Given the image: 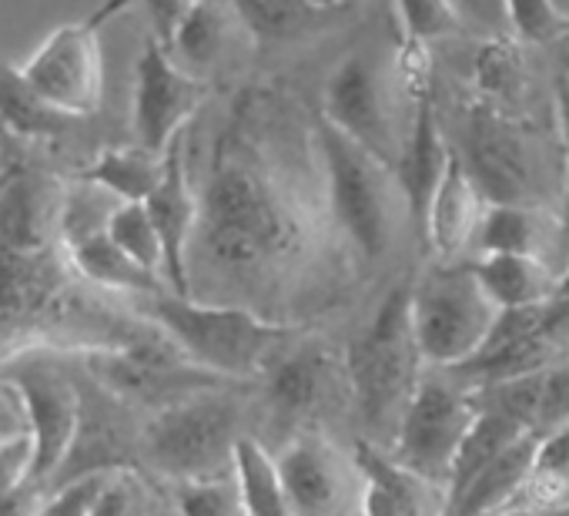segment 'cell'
<instances>
[{"label": "cell", "mask_w": 569, "mask_h": 516, "mask_svg": "<svg viewBox=\"0 0 569 516\" xmlns=\"http://www.w3.org/2000/svg\"><path fill=\"white\" fill-rule=\"evenodd\" d=\"M184 296L268 322L302 326L329 306L349 269L326 198L316 125H296L271 95H248L211 145L194 185Z\"/></svg>", "instance_id": "obj_1"}, {"label": "cell", "mask_w": 569, "mask_h": 516, "mask_svg": "<svg viewBox=\"0 0 569 516\" xmlns=\"http://www.w3.org/2000/svg\"><path fill=\"white\" fill-rule=\"evenodd\" d=\"M64 178L14 151L0 175V369L28 353L91 356L148 339L128 302L84 286L58 238Z\"/></svg>", "instance_id": "obj_2"}, {"label": "cell", "mask_w": 569, "mask_h": 516, "mask_svg": "<svg viewBox=\"0 0 569 516\" xmlns=\"http://www.w3.org/2000/svg\"><path fill=\"white\" fill-rule=\"evenodd\" d=\"M128 309L158 336H164L198 369L238 386L261 383L268 369L284 356V349L309 329L268 322L244 309L208 306L174 292L131 299Z\"/></svg>", "instance_id": "obj_3"}, {"label": "cell", "mask_w": 569, "mask_h": 516, "mask_svg": "<svg viewBox=\"0 0 569 516\" xmlns=\"http://www.w3.org/2000/svg\"><path fill=\"white\" fill-rule=\"evenodd\" d=\"M261 403L248 386H218L178 406L141 419L138 466L168 486L224 479L234 466V446L254 433Z\"/></svg>", "instance_id": "obj_4"}, {"label": "cell", "mask_w": 569, "mask_h": 516, "mask_svg": "<svg viewBox=\"0 0 569 516\" xmlns=\"http://www.w3.org/2000/svg\"><path fill=\"white\" fill-rule=\"evenodd\" d=\"M316 125V145L326 178V198L332 225L356 266H379L396 251L409 221V208L396 171L339 135L322 118Z\"/></svg>", "instance_id": "obj_5"}, {"label": "cell", "mask_w": 569, "mask_h": 516, "mask_svg": "<svg viewBox=\"0 0 569 516\" xmlns=\"http://www.w3.org/2000/svg\"><path fill=\"white\" fill-rule=\"evenodd\" d=\"M349 386H352V416L362 426V443L389 449L396 426L429 369L416 346L409 319V286H396L359 339L346 349Z\"/></svg>", "instance_id": "obj_6"}, {"label": "cell", "mask_w": 569, "mask_h": 516, "mask_svg": "<svg viewBox=\"0 0 569 516\" xmlns=\"http://www.w3.org/2000/svg\"><path fill=\"white\" fill-rule=\"evenodd\" d=\"M409 319L429 369H462L489 339L499 309L476 282L469 262H432L409 282Z\"/></svg>", "instance_id": "obj_7"}, {"label": "cell", "mask_w": 569, "mask_h": 516, "mask_svg": "<svg viewBox=\"0 0 569 516\" xmlns=\"http://www.w3.org/2000/svg\"><path fill=\"white\" fill-rule=\"evenodd\" d=\"M131 8V0H104L88 18L54 28L18 64L34 98L68 121L91 118L104 101V31Z\"/></svg>", "instance_id": "obj_8"}, {"label": "cell", "mask_w": 569, "mask_h": 516, "mask_svg": "<svg viewBox=\"0 0 569 516\" xmlns=\"http://www.w3.org/2000/svg\"><path fill=\"white\" fill-rule=\"evenodd\" d=\"M449 148L486 205L546 208L542 155L516 115L476 101L466 108L459 138Z\"/></svg>", "instance_id": "obj_9"}, {"label": "cell", "mask_w": 569, "mask_h": 516, "mask_svg": "<svg viewBox=\"0 0 569 516\" xmlns=\"http://www.w3.org/2000/svg\"><path fill=\"white\" fill-rule=\"evenodd\" d=\"M258 403L261 416L274 419L284 436L332 433L329 423L352 413L346 349L306 329L261 379Z\"/></svg>", "instance_id": "obj_10"}, {"label": "cell", "mask_w": 569, "mask_h": 516, "mask_svg": "<svg viewBox=\"0 0 569 516\" xmlns=\"http://www.w3.org/2000/svg\"><path fill=\"white\" fill-rule=\"evenodd\" d=\"M479 416L476 386L452 369H426L389 443V459L446 493L456 453Z\"/></svg>", "instance_id": "obj_11"}, {"label": "cell", "mask_w": 569, "mask_h": 516, "mask_svg": "<svg viewBox=\"0 0 569 516\" xmlns=\"http://www.w3.org/2000/svg\"><path fill=\"white\" fill-rule=\"evenodd\" d=\"M71 359L91 383H98L104 393H111L118 403H124L128 409H134L141 416L178 406L198 393L228 386L224 379L198 369L188 356H181L158 333H151L148 339L134 343L128 349L71 356Z\"/></svg>", "instance_id": "obj_12"}, {"label": "cell", "mask_w": 569, "mask_h": 516, "mask_svg": "<svg viewBox=\"0 0 569 516\" xmlns=\"http://www.w3.org/2000/svg\"><path fill=\"white\" fill-rule=\"evenodd\" d=\"M18 389L34 443V479L48 489L61 473L81 423V379L68 356L28 353L0 369Z\"/></svg>", "instance_id": "obj_13"}, {"label": "cell", "mask_w": 569, "mask_h": 516, "mask_svg": "<svg viewBox=\"0 0 569 516\" xmlns=\"http://www.w3.org/2000/svg\"><path fill=\"white\" fill-rule=\"evenodd\" d=\"M319 118L396 171L409 121L399 118L389 75L372 51H352L336 64L322 88Z\"/></svg>", "instance_id": "obj_14"}, {"label": "cell", "mask_w": 569, "mask_h": 516, "mask_svg": "<svg viewBox=\"0 0 569 516\" xmlns=\"http://www.w3.org/2000/svg\"><path fill=\"white\" fill-rule=\"evenodd\" d=\"M289 516H359L366 476L356 449L332 433H292L274 449Z\"/></svg>", "instance_id": "obj_15"}, {"label": "cell", "mask_w": 569, "mask_h": 516, "mask_svg": "<svg viewBox=\"0 0 569 516\" xmlns=\"http://www.w3.org/2000/svg\"><path fill=\"white\" fill-rule=\"evenodd\" d=\"M569 353V299L552 296L546 306L499 312L482 349L459 373L469 386H492L539 373Z\"/></svg>", "instance_id": "obj_16"}, {"label": "cell", "mask_w": 569, "mask_h": 516, "mask_svg": "<svg viewBox=\"0 0 569 516\" xmlns=\"http://www.w3.org/2000/svg\"><path fill=\"white\" fill-rule=\"evenodd\" d=\"M208 98V81L188 75L171 61V54L151 38L134 68L131 95V131L134 145L164 155L181 135H188L191 118Z\"/></svg>", "instance_id": "obj_17"}, {"label": "cell", "mask_w": 569, "mask_h": 516, "mask_svg": "<svg viewBox=\"0 0 569 516\" xmlns=\"http://www.w3.org/2000/svg\"><path fill=\"white\" fill-rule=\"evenodd\" d=\"M452 148L449 138L442 131L439 111H436V98H432V85L422 88L419 95H412V118H409V131L402 141V155L396 161V178L409 208V221L412 231H422V218L426 208L449 168Z\"/></svg>", "instance_id": "obj_18"}, {"label": "cell", "mask_w": 569, "mask_h": 516, "mask_svg": "<svg viewBox=\"0 0 569 516\" xmlns=\"http://www.w3.org/2000/svg\"><path fill=\"white\" fill-rule=\"evenodd\" d=\"M188 135H181L164 151V178L151 191L148 201H141L154 221V231L164 248V286L174 296H184V255L194 231V181L188 175Z\"/></svg>", "instance_id": "obj_19"}, {"label": "cell", "mask_w": 569, "mask_h": 516, "mask_svg": "<svg viewBox=\"0 0 569 516\" xmlns=\"http://www.w3.org/2000/svg\"><path fill=\"white\" fill-rule=\"evenodd\" d=\"M482 211H486L482 195L476 191V185L469 181V175L462 171V165L452 155L449 168L426 208L422 231H419L422 245L429 248L436 262H469Z\"/></svg>", "instance_id": "obj_20"}, {"label": "cell", "mask_w": 569, "mask_h": 516, "mask_svg": "<svg viewBox=\"0 0 569 516\" xmlns=\"http://www.w3.org/2000/svg\"><path fill=\"white\" fill-rule=\"evenodd\" d=\"M522 255L562 272V245L556 228V211L532 205H486L472 255Z\"/></svg>", "instance_id": "obj_21"}, {"label": "cell", "mask_w": 569, "mask_h": 516, "mask_svg": "<svg viewBox=\"0 0 569 516\" xmlns=\"http://www.w3.org/2000/svg\"><path fill=\"white\" fill-rule=\"evenodd\" d=\"M366 476L359 516H446V493L389 459L362 439L352 443Z\"/></svg>", "instance_id": "obj_22"}, {"label": "cell", "mask_w": 569, "mask_h": 516, "mask_svg": "<svg viewBox=\"0 0 569 516\" xmlns=\"http://www.w3.org/2000/svg\"><path fill=\"white\" fill-rule=\"evenodd\" d=\"M221 4L261 44L322 34L346 11V0H221Z\"/></svg>", "instance_id": "obj_23"}, {"label": "cell", "mask_w": 569, "mask_h": 516, "mask_svg": "<svg viewBox=\"0 0 569 516\" xmlns=\"http://www.w3.org/2000/svg\"><path fill=\"white\" fill-rule=\"evenodd\" d=\"M469 269L499 312L546 306L556 296L559 282V272L552 266L522 255H476L469 258Z\"/></svg>", "instance_id": "obj_24"}, {"label": "cell", "mask_w": 569, "mask_h": 516, "mask_svg": "<svg viewBox=\"0 0 569 516\" xmlns=\"http://www.w3.org/2000/svg\"><path fill=\"white\" fill-rule=\"evenodd\" d=\"M68 262L84 286H91L104 296H114L121 302L154 296V292H168L161 279L144 272L134 258H128L108 235H98V238H88V241L68 248Z\"/></svg>", "instance_id": "obj_25"}, {"label": "cell", "mask_w": 569, "mask_h": 516, "mask_svg": "<svg viewBox=\"0 0 569 516\" xmlns=\"http://www.w3.org/2000/svg\"><path fill=\"white\" fill-rule=\"evenodd\" d=\"M231 21L234 18L221 0H191L164 51L171 54L178 68L201 78V71L214 68L218 58L224 54Z\"/></svg>", "instance_id": "obj_26"}, {"label": "cell", "mask_w": 569, "mask_h": 516, "mask_svg": "<svg viewBox=\"0 0 569 516\" xmlns=\"http://www.w3.org/2000/svg\"><path fill=\"white\" fill-rule=\"evenodd\" d=\"M78 178L104 188L121 205H138V201H148L151 191L161 185L164 155H151V151L138 148V145L104 148V151L94 155V161L88 168L78 171Z\"/></svg>", "instance_id": "obj_27"}, {"label": "cell", "mask_w": 569, "mask_h": 516, "mask_svg": "<svg viewBox=\"0 0 569 516\" xmlns=\"http://www.w3.org/2000/svg\"><path fill=\"white\" fill-rule=\"evenodd\" d=\"M231 479L238 486V496H241L248 516H289L281 476H278V466H274V453L258 433L244 436L234 446Z\"/></svg>", "instance_id": "obj_28"}, {"label": "cell", "mask_w": 569, "mask_h": 516, "mask_svg": "<svg viewBox=\"0 0 569 516\" xmlns=\"http://www.w3.org/2000/svg\"><path fill=\"white\" fill-rule=\"evenodd\" d=\"M74 121L54 115L51 108H44L34 91L28 88V81L21 78L18 64L0 61V131L18 138V141H48L58 138L71 128Z\"/></svg>", "instance_id": "obj_29"}, {"label": "cell", "mask_w": 569, "mask_h": 516, "mask_svg": "<svg viewBox=\"0 0 569 516\" xmlns=\"http://www.w3.org/2000/svg\"><path fill=\"white\" fill-rule=\"evenodd\" d=\"M118 198L108 195L104 188L84 181V178H64V188H61V201H58V238L68 248L88 241V238H98V235H108V225L118 211Z\"/></svg>", "instance_id": "obj_30"}, {"label": "cell", "mask_w": 569, "mask_h": 516, "mask_svg": "<svg viewBox=\"0 0 569 516\" xmlns=\"http://www.w3.org/2000/svg\"><path fill=\"white\" fill-rule=\"evenodd\" d=\"M472 85H476V101L499 108L506 115H516V105L526 95V68L512 41H486L482 51L476 54L472 64Z\"/></svg>", "instance_id": "obj_31"}, {"label": "cell", "mask_w": 569, "mask_h": 516, "mask_svg": "<svg viewBox=\"0 0 569 516\" xmlns=\"http://www.w3.org/2000/svg\"><path fill=\"white\" fill-rule=\"evenodd\" d=\"M108 238L128 255L134 262L151 272L154 279L164 282V248H161V238L154 231V221L148 215V208L138 201V205H118L111 225H108ZM168 289V286H164Z\"/></svg>", "instance_id": "obj_32"}, {"label": "cell", "mask_w": 569, "mask_h": 516, "mask_svg": "<svg viewBox=\"0 0 569 516\" xmlns=\"http://www.w3.org/2000/svg\"><path fill=\"white\" fill-rule=\"evenodd\" d=\"M529 393H532L529 429L536 439L566 426L569 423V353L556 359L552 366L529 373Z\"/></svg>", "instance_id": "obj_33"}, {"label": "cell", "mask_w": 569, "mask_h": 516, "mask_svg": "<svg viewBox=\"0 0 569 516\" xmlns=\"http://www.w3.org/2000/svg\"><path fill=\"white\" fill-rule=\"evenodd\" d=\"M396 18H399L406 48L429 51L432 41H442L462 31L456 11L449 8V0H396Z\"/></svg>", "instance_id": "obj_34"}, {"label": "cell", "mask_w": 569, "mask_h": 516, "mask_svg": "<svg viewBox=\"0 0 569 516\" xmlns=\"http://www.w3.org/2000/svg\"><path fill=\"white\" fill-rule=\"evenodd\" d=\"M168 509L174 516H248L231 476L171 486V506Z\"/></svg>", "instance_id": "obj_35"}, {"label": "cell", "mask_w": 569, "mask_h": 516, "mask_svg": "<svg viewBox=\"0 0 569 516\" xmlns=\"http://www.w3.org/2000/svg\"><path fill=\"white\" fill-rule=\"evenodd\" d=\"M154 513H158V503L141 469L108 473L91 509V516H154Z\"/></svg>", "instance_id": "obj_36"}, {"label": "cell", "mask_w": 569, "mask_h": 516, "mask_svg": "<svg viewBox=\"0 0 569 516\" xmlns=\"http://www.w3.org/2000/svg\"><path fill=\"white\" fill-rule=\"evenodd\" d=\"M506 31L519 44H549L566 31V24L552 0H506Z\"/></svg>", "instance_id": "obj_37"}, {"label": "cell", "mask_w": 569, "mask_h": 516, "mask_svg": "<svg viewBox=\"0 0 569 516\" xmlns=\"http://www.w3.org/2000/svg\"><path fill=\"white\" fill-rule=\"evenodd\" d=\"M104 476H108V473L78 476V479H68V483H61V486H51L38 516H91Z\"/></svg>", "instance_id": "obj_38"}, {"label": "cell", "mask_w": 569, "mask_h": 516, "mask_svg": "<svg viewBox=\"0 0 569 516\" xmlns=\"http://www.w3.org/2000/svg\"><path fill=\"white\" fill-rule=\"evenodd\" d=\"M462 28L479 31L489 41L506 38V0H449Z\"/></svg>", "instance_id": "obj_39"}, {"label": "cell", "mask_w": 569, "mask_h": 516, "mask_svg": "<svg viewBox=\"0 0 569 516\" xmlns=\"http://www.w3.org/2000/svg\"><path fill=\"white\" fill-rule=\"evenodd\" d=\"M34 479V443L31 436L0 443V496Z\"/></svg>", "instance_id": "obj_40"}, {"label": "cell", "mask_w": 569, "mask_h": 516, "mask_svg": "<svg viewBox=\"0 0 569 516\" xmlns=\"http://www.w3.org/2000/svg\"><path fill=\"white\" fill-rule=\"evenodd\" d=\"M28 436V413L24 403L18 396V389L11 386V379L0 376V443H11Z\"/></svg>", "instance_id": "obj_41"}, {"label": "cell", "mask_w": 569, "mask_h": 516, "mask_svg": "<svg viewBox=\"0 0 569 516\" xmlns=\"http://www.w3.org/2000/svg\"><path fill=\"white\" fill-rule=\"evenodd\" d=\"M144 11H148V21H151V31H154V41L161 48H168L181 14L188 11L191 0H141Z\"/></svg>", "instance_id": "obj_42"}, {"label": "cell", "mask_w": 569, "mask_h": 516, "mask_svg": "<svg viewBox=\"0 0 569 516\" xmlns=\"http://www.w3.org/2000/svg\"><path fill=\"white\" fill-rule=\"evenodd\" d=\"M44 496H48V489L38 479H31V483L0 496V516H38L44 506Z\"/></svg>", "instance_id": "obj_43"}, {"label": "cell", "mask_w": 569, "mask_h": 516, "mask_svg": "<svg viewBox=\"0 0 569 516\" xmlns=\"http://www.w3.org/2000/svg\"><path fill=\"white\" fill-rule=\"evenodd\" d=\"M556 118H559V145H562V178H569V68L556 85Z\"/></svg>", "instance_id": "obj_44"}, {"label": "cell", "mask_w": 569, "mask_h": 516, "mask_svg": "<svg viewBox=\"0 0 569 516\" xmlns=\"http://www.w3.org/2000/svg\"><path fill=\"white\" fill-rule=\"evenodd\" d=\"M556 296L559 299H569V258L562 262V272H559V282H556Z\"/></svg>", "instance_id": "obj_45"}, {"label": "cell", "mask_w": 569, "mask_h": 516, "mask_svg": "<svg viewBox=\"0 0 569 516\" xmlns=\"http://www.w3.org/2000/svg\"><path fill=\"white\" fill-rule=\"evenodd\" d=\"M552 8H556V14L562 18V24L569 28V0H552Z\"/></svg>", "instance_id": "obj_46"}, {"label": "cell", "mask_w": 569, "mask_h": 516, "mask_svg": "<svg viewBox=\"0 0 569 516\" xmlns=\"http://www.w3.org/2000/svg\"><path fill=\"white\" fill-rule=\"evenodd\" d=\"M0 175H4V131H0Z\"/></svg>", "instance_id": "obj_47"}]
</instances>
